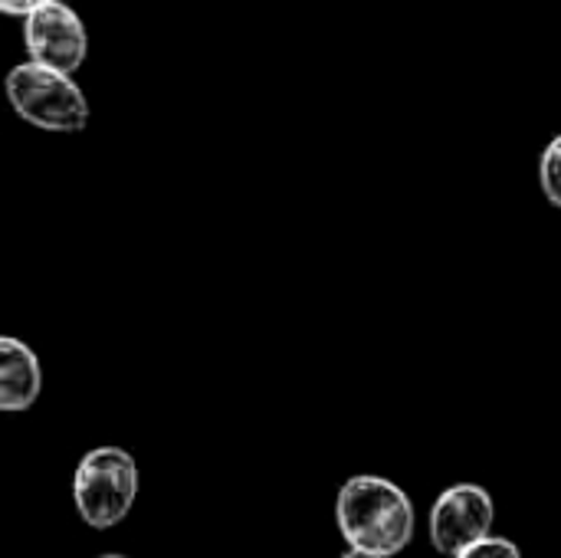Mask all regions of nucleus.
Instances as JSON below:
<instances>
[{
    "mask_svg": "<svg viewBox=\"0 0 561 558\" xmlns=\"http://www.w3.org/2000/svg\"><path fill=\"white\" fill-rule=\"evenodd\" d=\"M23 46L33 62L72 76L89 56V30L69 3L49 0L23 16Z\"/></svg>",
    "mask_w": 561,
    "mask_h": 558,
    "instance_id": "20e7f679",
    "label": "nucleus"
},
{
    "mask_svg": "<svg viewBox=\"0 0 561 558\" xmlns=\"http://www.w3.org/2000/svg\"><path fill=\"white\" fill-rule=\"evenodd\" d=\"M493 520V497L477 483H457L444 490L431 506V543L440 556L454 558L460 549L490 536Z\"/></svg>",
    "mask_w": 561,
    "mask_h": 558,
    "instance_id": "39448f33",
    "label": "nucleus"
},
{
    "mask_svg": "<svg viewBox=\"0 0 561 558\" xmlns=\"http://www.w3.org/2000/svg\"><path fill=\"white\" fill-rule=\"evenodd\" d=\"M43 391V368L36 352L13 335H0V411L20 414L36 405Z\"/></svg>",
    "mask_w": 561,
    "mask_h": 558,
    "instance_id": "423d86ee",
    "label": "nucleus"
},
{
    "mask_svg": "<svg viewBox=\"0 0 561 558\" xmlns=\"http://www.w3.org/2000/svg\"><path fill=\"white\" fill-rule=\"evenodd\" d=\"M138 464L122 447L89 451L72 474V503L85 526L115 529L138 500Z\"/></svg>",
    "mask_w": 561,
    "mask_h": 558,
    "instance_id": "7ed1b4c3",
    "label": "nucleus"
},
{
    "mask_svg": "<svg viewBox=\"0 0 561 558\" xmlns=\"http://www.w3.org/2000/svg\"><path fill=\"white\" fill-rule=\"evenodd\" d=\"M342 558H378V556H371V553H358V549H352L348 556H342Z\"/></svg>",
    "mask_w": 561,
    "mask_h": 558,
    "instance_id": "9d476101",
    "label": "nucleus"
},
{
    "mask_svg": "<svg viewBox=\"0 0 561 558\" xmlns=\"http://www.w3.org/2000/svg\"><path fill=\"white\" fill-rule=\"evenodd\" d=\"M454 558H523V553L516 549V543H510L503 536H483L473 546L460 549Z\"/></svg>",
    "mask_w": 561,
    "mask_h": 558,
    "instance_id": "6e6552de",
    "label": "nucleus"
},
{
    "mask_svg": "<svg viewBox=\"0 0 561 558\" xmlns=\"http://www.w3.org/2000/svg\"><path fill=\"white\" fill-rule=\"evenodd\" d=\"M43 3H49V0H0V13L3 16H26L30 10L43 7Z\"/></svg>",
    "mask_w": 561,
    "mask_h": 558,
    "instance_id": "1a4fd4ad",
    "label": "nucleus"
},
{
    "mask_svg": "<svg viewBox=\"0 0 561 558\" xmlns=\"http://www.w3.org/2000/svg\"><path fill=\"white\" fill-rule=\"evenodd\" d=\"M335 523L352 549L378 558L401 556L414 539V503L385 477H352L339 490Z\"/></svg>",
    "mask_w": 561,
    "mask_h": 558,
    "instance_id": "f257e3e1",
    "label": "nucleus"
},
{
    "mask_svg": "<svg viewBox=\"0 0 561 558\" xmlns=\"http://www.w3.org/2000/svg\"><path fill=\"white\" fill-rule=\"evenodd\" d=\"M539 184H542V194L549 197V204L561 210V132L542 148V158H539Z\"/></svg>",
    "mask_w": 561,
    "mask_h": 558,
    "instance_id": "0eeeda50",
    "label": "nucleus"
},
{
    "mask_svg": "<svg viewBox=\"0 0 561 558\" xmlns=\"http://www.w3.org/2000/svg\"><path fill=\"white\" fill-rule=\"evenodd\" d=\"M99 558H128V556H118V553H108V556H99Z\"/></svg>",
    "mask_w": 561,
    "mask_h": 558,
    "instance_id": "9b49d317",
    "label": "nucleus"
},
{
    "mask_svg": "<svg viewBox=\"0 0 561 558\" xmlns=\"http://www.w3.org/2000/svg\"><path fill=\"white\" fill-rule=\"evenodd\" d=\"M3 92L16 118L43 132L72 135V132H82L92 115L85 92L79 89V82H72L69 72L39 66L33 59L16 62L7 72Z\"/></svg>",
    "mask_w": 561,
    "mask_h": 558,
    "instance_id": "f03ea898",
    "label": "nucleus"
}]
</instances>
